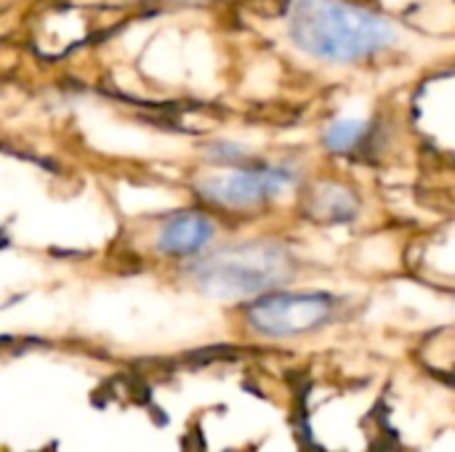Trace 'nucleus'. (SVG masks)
I'll return each mask as SVG.
<instances>
[{"instance_id":"f257e3e1","label":"nucleus","mask_w":455,"mask_h":452,"mask_svg":"<svg viewBox=\"0 0 455 452\" xmlns=\"http://www.w3.org/2000/svg\"><path fill=\"white\" fill-rule=\"evenodd\" d=\"M288 27L304 53L331 64H352L397 43L384 16L347 0H296Z\"/></svg>"},{"instance_id":"f03ea898","label":"nucleus","mask_w":455,"mask_h":452,"mask_svg":"<svg viewBox=\"0 0 455 452\" xmlns=\"http://www.w3.org/2000/svg\"><path fill=\"white\" fill-rule=\"evenodd\" d=\"M293 272V256L275 240L229 245L192 264L195 285L221 301H256L277 293Z\"/></svg>"},{"instance_id":"7ed1b4c3","label":"nucleus","mask_w":455,"mask_h":452,"mask_svg":"<svg viewBox=\"0 0 455 452\" xmlns=\"http://www.w3.org/2000/svg\"><path fill=\"white\" fill-rule=\"evenodd\" d=\"M339 309V298L320 290H277L256 298L245 309L248 325L267 338H296L325 328Z\"/></svg>"},{"instance_id":"20e7f679","label":"nucleus","mask_w":455,"mask_h":452,"mask_svg":"<svg viewBox=\"0 0 455 452\" xmlns=\"http://www.w3.org/2000/svg\"><path fill=\"white\" fill-rule=\"evenodd\" d=\"M291 184H293V173L288 168L261 165V168H235L224 173H213L197 181V192L203 200L219 208L245 210L288 192Z\"/></svg>"},{"instance_id":"39448f33","label":"nucleus","mask_w":455,"mask_h":452,"mask_svg":"<svg viewBox=\"0 0 455 452\" xmlns=\"http://www.w3.org/2000/svg\"><path fill=\"white\" fill-rule=\"evenodd\" d=\"M216 234V224L197 210H184L171 216L160 234H157V250L163 256H173V258H189L197 256L200 250H205L213 242Z\"/></svg>"},{"instance_id":"423d86ee","label":"nucleus","mask_w":455,"mask_h":452,"mask_svg":"<svg viewBox=\"0 0 455 452\" xmlns=\"http://www.w3.org/2000/svg\"><path fill=\"white\" fill-rule=\"evenodd\" d=\"M312 216L320 218V221H352L360 210L355 194L347 189V186H339V184H325L315 192L312 197V205H309Z\"/></svg>"},{"instance_id":"0eeeda50","label":"nucleus","mask_w":455,"mask_h":452,"mask_svg":"<svg viewBox=\"0 0 455 452\" xmlns=\"http://www.w3.org/2000/svg\"><path fill=\"white\" fill-rule=\"evenodd\" d=\"M365 131H368V123L360 120V117L336 120L325 131V147L331 152H349V149H355L360 144V139L365 136Z\"/></svg>"}]
</instances>
